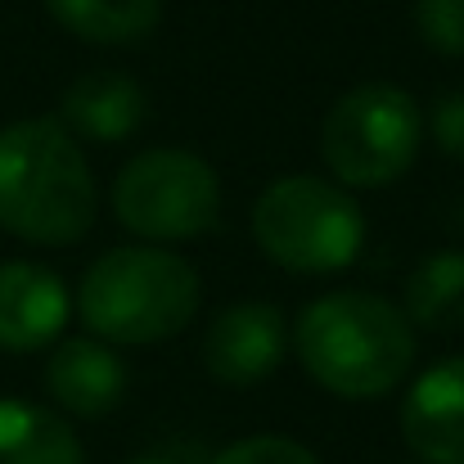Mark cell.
I'll return each instance as SVG.
<instances>
[{
  "mask_svg": "<svg viewBox=\"0 0 464 464\" xmlns=\"http://www.w3.org/2000/svg\"><path fill=\"white\" fill-rule=\"evenodd\" d=\"M145 86L122 72V68H95L82 72L63 100H59V122L77 136V140H95V145H118L127 136H136V127L145 122Z\"/></svg>",
  "mask_w": 464,
  "mask_h": 464,
  "instance_id": "cell-11",
  "label": "cell"
},
{
  "mask_svg": "<svg viewBox=\"0 0 464 464\" xmlns=\"http://www.w3.org/2000/svg\"><path fill=\"white\" fill-rule=\"evenodd\" d=\"M424 145V109L392 82H361L334 100L320 122V158L343 189H383L401 180Z\"/></svg>",
  "mask_w": 464,
  "mask_h": 464,
  "instance_id": "cell-5",
  "label": "cell"
},
{
  "mask_svg": "<svg viewBox=\"0 0 464 464\" xmlns=\"http://www.w3.org/2000/svg\"><path fill=\"white\" fill-rule=\"evenodd\" d=\"M72 424L23 397H0V464H82Z\"/></svg>",
  "mask_w": 464,
  "mask_h": 464,
  "instance_id": "cell-12",
  "label": "cell"
},
{
  "mask_svg": "<svg viewBox=\"0 0 464 464\" xmlns=\"http://www.w3.org/2000/svg\"><path fill=\"white\" fill-rule=\"evenodd\" d=\"M401 438L420 464H464V356H442L411 383Z\"/></svg>",
  "mask_w": 464,
  "mask_h": 464,
  "instance_id": "cell-8",
  "label": "cell"
},
{
  "mask_svg": "<svg viewBox=\"0 0 464 464\" xmlns=\"http://www.w3.org/2000/svg\"><path fill=\"white\" fill-rule=\"evenodd\" d=\"M289 347V320L271 303H235L217 311L203 334V370L226 388H253L271 379Z\"/></svg>",
  "mask_w": 464,
  "mask_h": 464,
  "instance_id": "cell-7",
  "label": "cell"
},
{
  "mask_svg": "<svg viewBox=\"0 0 464 464\" xmlns=\"http://www.w3.org/2000/svg\"><path fill=\"white\" fill-rule=\"evenodd\" d=\"M406 320L415 334H451L464 324V248H438L406 276Z\"/></svg>",
  "mask_w": 464,
  "mask_h": 464,
  "instance_id": "cell-14",
  "label": "cell"
},
{
  "mask_svg": "<svg viewBox=\"0 0 464 464\" xmlns=\"http://www.w3.org/2000/svg\"><path fill=\"white\" fill-rule=\"evenodd\" d=\"M198 271L158 244L109 248L77 285V315L109 347H150L176 338L198 315Z\"/></svg>",
  "mask_w": 464,
  "mask_h": 464,
  "instance_id": "cell-3",
  "label": "cell"
},
{
  "mask_svg": "<svg viewBox=\"0 0 464 464\" xmlns=\"http://www.w3.org/2000/svg\"><path fill=\"white\" fill-rule=\"evenodd\" d=\"M253 239L276 266L294 276H334L356 262L365 244V212L338 180L294 171L257 194Z\"/></svg>",
  "mask_w": 464,
  "mask_h": 464,
  "instance_id": "cell-4",
  "label": "cell"
},
{
  "mask_svg": "<svg viewBox=\"0 0 464 464\" xmlns=\"http://www.w3.org/2000/svg\"><path fill=\"white\" fill-rule=\"evenodd\" d=\"M45 9L86 45H140L162 23V0H45Z\"/></svg>",
  "mask_w": 464,
  "mask_h": 464,
  "instance_id": "cell-13",
  "label": "cell"
},
{
  "mask_svg": "<svg viewBox=\"0 0 464 464\" xmlns=\"http://www.w3.org/2000/svg\"><path fill=\"white\" fill-rule=\"evenodd\" d=\"M415 32L433 54L464 59V0H415Z\"/></svg>",
  "mask_w": 464,
  "mask_h": 464,
  "instance_id": "cell-15",
  "label": "cell"
},
{
  "mask_svg": "<svg viewBox=\"0 0 464 464\" xmlns=\"http://www.w3.org/2000/svg\"><path fill=\"white\" fill-rule=\"evenodd\" d=\"M420 334L406 311L365 289H338L303 307L294 352L311 379L343 401L388 397L415 365Z\"/></svg>",
  "mask_w": 464,
  "mask_h": 464,
  "instance_id": "cell-2",
  "label": "cell"
},
{
  "mask_svg": "<svg viewBox=\"0 0 464 464\" xmlns=\"http://www.w3.org/2000/svg\"><path fill=\"white\" fill-rule=\"evenodd\" d=\"M100 212L95 171L82 140L59 118H23L0 127V230L68 248L91 235Z\"/></svg>",
  "mask_w": 464,
  "mask_h": 464,
  "instance_id": "cell-1",
  "label": "cell"
},
{
  "mask_svg": "<svg viewBox=\"0 0 464 464\" xmlns=\"http://www.w3.org/2000/svg\"><path fill=\"white\" fill-rule=\"evenodd\" d=\"M72 315L68 285L41 262H0V347L36 352L63 338Z\"/></svg>",
  "mask_w": 464,
  "mask_h": 464,
  "instance_id": "cell-9",
  "label": "cell"
},
{
  "mask_svg": "<svg viewBox=\"0 0 464 464\" xmlns=\"http://www.w3.org/2000/svg\"><path fill=\"white\" fill-rule=\"evenodd\" d=\"M113 217L150 244L203 239L221 221V176L194 150H145L113 180Z\"/></svg>",
  "mask_w": 464,
  "mask_h": 464,
  "instance_id": "cell-6",
  "label": "cell"
},
{
  "mask_svg": "<svg viewBox=\"0 0 464 464\" xmlns=\"http://www.w3.org/2000/svg\"><path fill=\"white\" fill-rule=\"evenodd\" d=\"M429 131H433V145L447 158L464 162V91H451L433 104L429 113Z\"/></svg>",
  "mask_w": 464,
  "mask_h": 464,
  "instance_id": "cell-17",
  "label": "cell"
},
{
  "mask_svg": "<svg viewBox=\"0 0 464 464\" xmlns=\"http://www.w3.org/2000/svg\"><path fill=\"white\" fill-rule=\"evenodd\" d=\"M208 464H320L315 451H307L298 438L285 433H257V438H239L226 451H217Z\"/></svg>",
  "mask_w": 464,
  "mask_h": 464,
  "instance_id": "cell-16",
  "label": "cell"
},
{
  "mask_svg": "<svg viewBox=\"0 0 464 464\" xmlns=\"http://www.w3.org/2000/svg\"><path fill=\"white\" fill-rule=\"evenodd\" d=\"M45 392L54 397L59 411L77 420H100L118 411V401L127 397V365L109 343L91 334L59 338L45 361Z\"/></svg>",
  "mask_w": 464,
  "mask_h": 464,
  "instance_id": "cell-10",
  "label": "cell"
},
{
  "mask_svg": "<svg viewBox=\"0 0 464 464\" xmlns=\"http://www.w3.org/2000/svg\"><path fill=\"white\" fill-rule=\"evenodd\" d=\"M127 464H185V460H176V456H162V451H150V456H136V460H127Z\"/></svg>",
  "mask_w": 464,
  "mask_h": 464,
  "instance_id": "cell-18",
  "label": "cell"
}]
</instances>
